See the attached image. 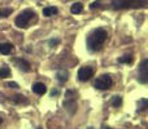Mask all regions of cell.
Returning a JSON list of instances; mask_svg holds the SVG:
<instances>
[{"mask_svg": "<svg viewBox=\"0 0 148 129\" xmlns=\"http://www.w3.org/2000/svg\"><path fill=\"white\" fill-rule=\"evenodd\" d=\"M107 38H108V32L104 28H96L95 31H92L87 36V48H88V51L92 52V53L99 52L104 45Z\"/></svg>", "mask_w": 148, "mask_h": 129, "instance_id": "1", "label": "cell"}, {"mask_svg": "<svg viewBox=\"0 0 148 129\" xmlns=\"http://www.w3.org/2000/svg\"><path fill=\"white\" fill-rule=\"evenodd\" d=\"M114 9H129V8H146L148 0H116L112 3Z\"/></svg>", "mask_w": 148, "mask_h": 129, "instance_id": "2", "label": "cell"}, {"mask_svg": "<svg viewBox=\"0 0 148 129\" xmlns=\"http://www.w3.org/2000/svg\"><path fill=\"white\" fill-rule=\"evenodd\" d=\"M34 17H35V13H34L33 10H30V9L23 10V12L20 13V14L17 16V18H16V26H18V27H21V28L26 27Z\"/></svg>", "mask_w": 148, "mask_h": 129, "instance_id": "3", "label": "cell"}, {"mask_svg": "<svg viewBox=\"0 0 148 129\" xmlns=\"http://www.w3.org/2000/svg\"><path fill=\"white\" fill-rule=\"evenodd\" d=\"M113 81L112 79H110V76L108 75H101L99 76V78L95 80V88L96 89H100V91H105V89H109L110 86H112Z\"/></svg>", "mask_w": 148, "mask_h": 129, "instance_id": "4", "label": "cell"}, {"mask_svg": "<svg viewBox=\"0 0 148 129\" xmlns=\"http://www.w3.org/2000/svg\"><path fill=\"white\" fill-rule=\"evenodd\" d=\"M138 80L142 84H146L148 81V59H143L139 67V76Z\"/></svg>", "mask_w": 148, "mask_h": 129, "instance_id": "5", "label": "cell"}, {"mask_svg": "<svg viewBox=\"0 0 148 129\" xmlns=\"http://www.w3.org/2000/svg\"><path fill=\"white\" fill-rule=\"evenodd\" d=\"M94 75V70L88 66H84V67H81L78 71V79L79 81H87L92 78Z\"/></svg>", "mask_w": 148, "mask_h": 129, "instance_id": "6", "label": "cell"}, {"mask_svg": "<svg viewBox=\"0 0 148 129\" xmlns=\"http://www.w3.org/2000/svg\"><path fill=\"white\" fill-rule=\"evenodd\" d=\"M14 63L17 65V67L20 68L21 71H25V72H29V71L31 70V67H30V63H29L27 61H25V59H22V58L14 59Z\"/></svg>", "mask_w": 148, "mask_h": 129, "instance_id": "7", "label": "cell"}, {"mask_svg": "<svg viewBox=\"0 0 148 129\" xmlns=\"http://www.w3.org/2000/svg\"><path fill=\"white\" fill-rule=\"evenodd\" d=\"M33 92L36 94H39V96H42V94H44L47 92V88L43 83H35L33 85Z\"/></svg>", "mask_w": 148, "mask_h": 129, "instance_id": "8", "label": "cell"}, {"mask_svg": "<svg viewBox=\"0 0 148 129\" xmlns=\"http://www.w3.org/2000/svg\"><path fill=\"white\" fill-rule=\"evenodd\" d=\"M13 49V45L9 43H1L0 44V53L1 54H9Z\"/></svg>", "mask_w": 148, "mask_h": 129, "instance_id": "9", "label": "cell"}, {"mask_svg": "<svg viewBox=\"0 0 148 129\" xmlns=\"http://www.w3.org/2000/svg\"><path fill=\"white\" fill-rule=\"evenodd\" d=\"M57 8H55V7H47V8H44L43 9V16L44 17H52V16H55V14H57Z\"/></svg>", "mask_w": 148, "mask_h": 129, "instance_id": "10", "label": "cell"}, {"mask_svg": "<svg viewBox=\"0 0 148 129\" xmlns=\"http://www.w3.org/2000/svg\"><path fill=\"white\" fill-rule=\"evenodd\" d=\"M82 10H83V5H82L81 3H74L72 7H70V12H72L73 14H78V13H82Z\"/></svg>", "mask_w": 148, "mask_h": 129, "instance_id": "11", "label": "cell"}, {"mask_svg": "<svg viewBox=\"0 0 148 129\" xmlns=\"http://www.w3.org/2000/svg\"><path fill=\"white\" fill-rule=\"evenodd\" d=\"M68 76H69L68 71H65V70H60L59 72H57V80H59L60 83H65V81L68 80Z\"/></svg>", "mask_w": 148, "mask_h": 129, "instance_id": "12", "label": "cell"}, {"mask_svg": "<svg viewBox=\"0 0 148 129\" xmlns=\"http://www.w3.org/2000/svg\"><path fill=\"white\" fill-rule=\"evenodd\" d=\"M121 105H122V98H121L120 96L113 97V99H112V106H113V107H120Z\"/></svg>", "mask_w": 148, "mask_h": 129, "instance_id": "13", "label": "cell"}, {"mask_svg": "<svg viewBox=\"0 0 148 129\" xmlns=\"http://www.w3.org/2000/svg\"><path fill=\"white\" fill-rule=\"evenodd\" d=\"M9 75H10V70L7 67V66L0 68V78H8Z\"/></svg>", "mask_w": 148, "mask_h": 129, "instance_id": "14", "label": "cell"}, {"mask_svg": "<svg viewBox=\"0 0 148 129\" xmlns=\"http://www.w3.org/2000/svg\"><path fill=\"white\" fill-rule=\"evenodd\" d=\"M118 62L120 63H133V57L131 56H123V57H121L120 59H118Z\"/></svg>", "mask_w": 148, "mask_h": 129, "instance_id": "15", "label": "cell"}, {"mask_svg": "<svg viewBox=\"0 0 148 129\" xmlns=\"http://www.w3.org/2000/svg\"><path fill=\"white\" fill-rule=\"evenodd\" d=\"M64 106L66 107L68 110H70V114H73V112H74V110L77 109V105H75V102H72V103H70V102H64Z\"/></svg>", "mask_w": 148, "mask_h": 129, "instance_id": "16", "label": "cell"}, {"mask_svg": "<svg viewBox=\"0 0 148 129\" xmlns=\"http://www.w3.org/2000/svg\"><path fill=\"white\" fill-rule=\"evenodd\" d=\"M13 102H16V103H26V99L23 96H14L13 97Z\"/></svg>", "mask_w": 148, "mask_h": 129, "instance_id": "17", "label": "cell"}, {"mask_svg": "<svg viewBox=\"0 0 148 129\" xmlns=\"http://www.w3.org/2000/svg\"><path fill=\"white\" fill-rule=\"evenodd\" d=\"M148 106V101L147 99H142L140 102H139V111H143V110H146Z\"/></svg>", "mask_w": 148, "mask_h": 129, "instance_id": "18", "label": "cell"}, {"mask_svg": "<svg viewBox=\"0 0 148 129\" xmlns=\"http://www.w3.org/2000/svg\"><path fill=\"white\" fill-rule=\"evenodd\" d=\"M12 13V9H0V17H8Z\"/></svg>", "mask_w": 148, "mask_h": 129, "instance_id": "19", "label": "cell"}, {"mask_svg": "<svg viewBox=\"0 0 148 129\" xmlns=\"http://www.w3.org/2000/svg\"><path fill=\"white\" fill-rule=\"evenodd\" d=\"M8 86H10V88H18V84L13 83V81H9V83H8Z\"/></svg>", "mask_w": 148, "mask_h": 129, "instance_id": "20", "label": "cell"}, {"mask_svg": "<svg viewBox=\"0 0 148 129\" xmlns=\"http://www.w3.org/2000/svg\"><path fill=\"white\" fill-rule=\"evenodd\" d=\"M99 4H100V1H95V3H92V4H91V9H95L96 7H99Z\"/></svg>", "mask_w": 148, "mask_h": 129, "instance_id": "21", "label": "cell"}, {"mask_svg": "<svg viewBox=\"0 0 148 129\" xmlns=\"http://www.w3.org/2000/svg\"><path fill=\"white\" fill-rule=\"evenodd\" d=\"M56 44H59V40H57V39H56V40H55V39H53V40H51V41H49V45H51V47L56 45Z\"/></svg>", "mask_w": 148, "mask_h": 129, "instance_id": "22", "label": "cell"}, {"mask_svg": "<svg viewBox=\"0 0 148 129\" xmlns=\"http://www.w3.org/2000/svg\"><path fill=\"white\" fill-rule=\"evenodd\" d=\"M57 94H59V91H57V89L55 91V89H53V91H52V93H51V96H57Z\"/></svg>", "mask_w": 148, "mask_h": 129, "instance_id": "23", "label": "cell"}, {"mask_svg": "<svg viewBox=\"0 0 148 129\" xmlns=\"http://www.w3.org/2000/svg\"><path fill=\"white\" fill-rule=\"evenodd\" d=\"M0 124H1V119H0Z\"/></svg>", "mask_w": 148, "mask_h": 129, "instance_id": "24", "label": "cell"}, {"mask_svg": "<svg viewBox=\"0 0 148 129\" xmlns=\"http://www.w3.org/2000/svg\"><path fill=\"white\" fill-rule=\"evenodd\" d=\"M107 129H110V128H107Z\"/></svg>", "mask_w": 148, "mask_h": 129, "instance_id": "25", "label": "cell"}]
</instances>
